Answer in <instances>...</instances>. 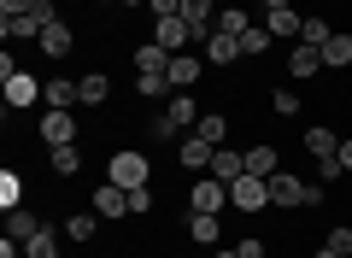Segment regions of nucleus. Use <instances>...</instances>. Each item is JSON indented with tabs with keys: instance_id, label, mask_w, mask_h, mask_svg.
<instances>
[{
	"instance_id": "3",
	"label": "nucleus",
	"mask_w": 352,
	"mask_h": 258,
	"mask_svg": "<svg viewBox=\"0 0 352 258\" xmlns=\"http://www.w3.org/2000/svg\"><path fill=\"white\" fill-rule=\"evenodd\" d=\"M188 206H194V211H212V217H217V211L229 206V182H217V176L206 171L200 182H194V200H188Z\"/></svg>"
},
{
	"instance_id": "24",
	"label": "nucleus",
	"mask_w": 352,
	"mask_h": 258,
	"mask_svg": "<svg viewBox=\"0 0 352 258\" xmlns=\"http://www.w3.org/2000/svg\"><path fill=\"white\" fill-rule=\"evenodd\" d=\"M94 229H100V211H76V217H65V235H71V241H94Z\"/></svg>"
},
{
	"instance_id": "23",
	"label": "nucleus",
	"mask_w": 352,
	"mask_h": 258,
	"mask_svg": "<svg viewBox=\"0 0 352 258\" xmlns=\"http://www.w3.org/2000/svg\"><path fill=\"white\" fill-rule=\"evenodd\" d=\"M188 235H194L200 246H217V235H223V229H217L212 211H194V217H188Z\"/></svg>"
},
{
	"instance_id": "48",
	"label": "nucleus",
	"mask_w": 352,
	"mask_h": 258,
	"mask_svg": "<svg viewBox=\"0 0 352 258\" xmlns=\"http://www.w3.org/2000/svg\"><path fill=\"white\" fill-rule=\"evenodd\" d=\"M346 258H352V252H346Z\"/></svg>"
},
{
	"instance_id": "44",
	"label": "nucleus",
	"mask_w": 352,
	"mask_h": 258,
	"mask_svg": "<svg viewBox=\"0 0 352 258\" xmlns=\"http://www.w3.org/2000/svg\"><path fill=\"white\" fill-rule=\"evenodd\" d=\"M276 6H294V0H264V12H276Z\"/></svg>"
},
{
	"instance_id": "6",
	"label": "nucleus",
	"mask_w": 352,
	"mask_h": 258,
	"mask_svg": "<svg viewBox=\"0 0 352 258\" xmlns=\"http://www.w3.org/2000/svg\"><path fill=\"white\" fill-rule=\"evenodd\" d=\"M182 18H188L194 41H200V36H212V30H217V0H182Z\"/></svg>"
},
{
	"instance_id": "36",
	"label": "nucleus",
	"mask_w": 352,
	"mask_h": 258,
	"mask_svg": "<svg viewBox=\"0 0 352 258\" xmlns=\"http://www.w3.org/2000/svg\"><path fill=\"white\" fill-rule=\"evenodd\" d=\"M270 106H276L282 118H294V111H300V94H294V88H276V100H270Z\"/></svg>"
},
{
	"instance_id": "15",
	"label": "nucleus",
	"mask_w": 352,
	"mask_h": 258,
	"mask_svg": "<svg viewBox=\"0 0 352 258\" xmlns=\"http://www.w3.org/2000/svg\"><path fill=\"white\" fill-rule=\"evenodd\" d=\"M41 229H47V223H41L36 211H24V206H18V211H6V235H12V241H36Z\"/></svg>"
},
{
	"instance_id": "22",
	"label": "nucleus",
	"mask_w": 352,
	"mask_h": 258,
	"mask_svg": "<svg viewBox=\"0 0 352 258\" xmlns=\"http://www.w3.org/2000/svg\"><path fill=\"white\" fill-rule=\"evenodd\" d=\"M41 30H47V24H41L36 12H24V18H6V36H12V41H41Z\"/></svg>"
},
{
	"instance_id": "4",
	"label": "nucleus",
	"mask_w": 352,
	"mask_h": 258,
	"mask_svg": "<svg viewBox=\"0 0 352 258\" xmlns=\"http://www.w3.org/2000/svg\"><path fill=\"white\" fill-rule=\"evenodd\" d=\"M153 41H159L164 53H182L194 41V30H188V18H159V24H153Z\"/></svg>"
},
{
	"instance_id": "20",
	"label": "nucleus",
	"mask_w": 352,
	"mask_h": 258,
	"mask_svg": "<svg viewBox=\"0 0 352 258\" xmlns=\"http://www.w3.org/2000/svg\"><path fill=\"white\" fill-rule=\"evenodd\" d=\"M164 118H170V123H176V129H188V123H194V118H200V106H194V100H188V94H170V100H164Z\"/></svg>"
},
{
	"instance_id": "42",
	"label": "nucleus",
	"mask_w": 352,
	"mask_h": 258,
	"mask_svg": "<svg viewBox=\"0 0 352 258\" xmlns=\"http://www.w3.org/2000/svg\"><path fill=\"white\" fill-rule=\"evenodd\" d=\"M0 258H24V241H12V235H6V241H0Z\"/></svg>"
},
{
	"instance_id": "35",
	"label": "nucleus",
	"mask_w": 352,
	"mask_h": 258,
	"mask_svg": "<svg viewBox=\"0 0 352 258\" xmlns=\"http://www.w3.org/2000/svg\"><path fill=\"white\" fill-rule=\"evenodd\" d=\"M317 182H323V188L340 182V159H335V153H329V159H317Z\"/></svg>"
},
{
	"instance_id": "38",
	"label": "nucleus",
	"mask_w": 352,
	"mask_h": 258,
	"mask_svg": "<svg viewBox=\"0 0 352 258\" xmlns=\"http://www.w3.org/2000/svg\"><path fill=\"white\" fill-rule=\"evenodd\" d=\"M153 18H182V0H147Z\"/></svg>"
},
{
	"instance_id": "17",
	"label": "nucleus",
	"mask_w": 352,
	"mask_h": 258,
	"mask_svg": "<svg viewBox=\"0 0 352 258\" xmlns=\"http://www.w3.org/2000/svg\"><path fill=\"white\" fill-rule=\"evenodd\" d=\"M212 176H217V182H235V176H247V153H229V147H217Z\"/></svg>"
},
{
	"instance_id": "26",
	"label": "nucleus",
	"mask_w": 352,
	"mask_h": 258,
	"mask_svg": "<svg viewBox=\"0 0 352 258\" xmlns=\"http://www.w3.org/2000/svg\"><path fill=\"white\" fill-rule=\"evenodd\" d=\"M335 147H340L335 129H305V153H311V159H329Z\"/></svg>"
},
{
	"instance_id": "8",
	"label": "nucleus",
	"mask_w": 352,
	"mask_h": 258,
	"mask_svg": "<svg viewBox=\"0 0 352 258\" xmlns=\"http://www.w3.org/2000/svg\"><path fill=\"white\" fill-rule=\"evenodd\" d=\"M170 59H176V53H164L159 41H141V47H135V71L141 76H170Z\"/></svg>"
},
{
	"instance_id": "37",
	"label": "nucleus",
	"mask_w": 352,
	"mask_h": 258,
	"mask_svg": "<svg viewBox=\"0 0 352 258\" xmlns=\"http://www.w3.org/2000/svg\"><path fill=\"white\" fill-rule=\"evenodd\" d=\"M323 246H329V252H335V258H346V252H352V229H335V235H329Z\"/></svg>"
},
{
	"instance_id": "28",
	"label": "nucleus",
	"mask_w": 352,
	"mask_h": 258,
	"mask_svg": "<svg viewBox=\"0 0 352 258\" xmlns=\"http://www.w3.org/2000/svg\"><path fill=\"white\" fill-rule=\"evenodd\" d=\"M323 65H335V71H340V65H352V36H329L323 41Z\"/></svg>"
},
{
	"instance_id": "9",
	"label": "nucleus",
	"mask_w": 352,
	"mask_h": 258,
	"mask_svg": "<svg viewBox=\"0 0 352 258\" xmlns=\"http://www.w3.org/2000/svg\"><path fill=\"white\" fill-rule=\"evenodd\" d=\"M176 159H182V171H212L217 147H212V141H200V136H188L182 147H176Z\"/></svg>"
},
{
	"instance_id": "21",
	"label": "nucleus",
	"mask_w": 352,
	"mask_h": 258,
	"mask_svg": "<svg viewBox=\"0 0 352 258\" xmlns=\"http://www.w3.org/2000/svg\"><path fill=\"white\" fill-rule=\"evenodd\" d=\"M76 88H82V106H106V94H112V83H106L100 71H88V76H76Z\"/></svg>"
},
{
	"instance_id": "32",
	"label": "nucleus",
	"mask_w": 352,
	"mask_h": 258,
	"mask_svg": "<svg viewBox=\"0 0 352 258\" xmlns=\"http://www.w3.org/2000/svg\"><path fill=\"white\" fill-rule=\"evenodd\" d=\"M135 88H141V100H170V94H176V88H170V76H141Z\"/></svg>"
},
{
	"instance_id": "41",
	"label": "nucleus",
	"mask_w": 352,
	"mask_h": 258,
	"mask_svg": "<svg viewBox=\"0 0 352 258\" xmlns=\"http://www.w3.org/2000/svg\"><path fill=\"white\" fill-rule=\"evenodd\" d=\"M235 252H241V258H264V241H252V235H247V241H241Z\"/></svg>"
},
{
	"instance_id": "18",
	"label": "nucleus",
	"mask_w": 352,
	"mask_h": 258,
	"mask_svg": "<svg viewBox=\"0 0 352 258\" xmlns=\"http://www.w3.org/2000/svg\"><path fill=\"white\" fill-rule=\"evenodd\" d=\"M276 171H282L276 147H247V176H276Z\"/></svg>"
},
{
	"instance_id": "1",
	"label": "nucleus",
	"mask_w": 352,
	"mask_h": 258,
	"mask_svg": "<svg viewBox=\"0 0 352 258\" xmlns=\"http://www.w3.org/2000/svg\"><path fill=\"white\" fill-rule=\"evenodd\" d=\"M147 176H153V164H147V153H135V147H124V153H112L106 159V182H118V188H147Z\"/></svg>"
},
{
	"instance_id": "33",
	"label": "nucleus",
	"mask_w": 352,
	"mask_h": 258,
	"mask_svg": "<svg viewBox=\"0 0 352 258\" xmlns=\"http://www.w3.org/2000/svg\"><path fill=\"white\" fill-rule=\"evenodd\" d=\"M18 200H24V182H18L12 171H6V176H0V206H6V211H18Z\"/></svg>"
},
{
	"instance_id": "39",
	"label": "nucleus",
	"mask_w": 352,
	"mask_h": 258,
	"mask_svg": "<svg viewBox=\"0 0 352 258\" xmlns=\"http://www.w3.org/2000/svg\"><path fill=\"white\" fill-rule=\"evenodd\" d=\"M141 211H153V194H147V188H135V194H129V217H141Z\"/></svg>"
},
{
	"instance_id": "14",
	"label": "nucleus",
	"mask_w": 352,
	"mask_h": 258,
	"mask_svg": "<svg viewBox=\"0 0 352 258\" xmlns=\"http://www.w3.org/2000/svg\"><path fill=\"white\" fill-rule=\"evenodd\" d=\"M323 71V47H305V41H294L288 53V76H317Z\"/></svg>"
},
{
	"instance_id": "13",
	"label": "nucleus",
	"mask_w": 352,
	"mask_h": 258,
	"mask_svg": "<svg viewBox=\"0 0 352 258\" xmlns=\"http://www.w3.org/2000/svg\"><path fill=\"white\" fill-rule=\"evenodd\" d=\"M71 47H76V36L65 30V18H53V24L41 30V53H47V59H65Z\"/></svg>"
},
{
	"instance_id": "16",
	"label": "nucleus",
	"mask_w": 352,
	"mask_h": 258,
	"mask_svg": "<svg viewBox=\"0 0 352 258\" xmlns=\"http://www.w3.org/2000/svg\"><path fill=\"white\" fill-rule=\"evenodd\" d=\"M264 30H270V36H294V41H300L305 18H294V6H276V12H264Z\"/></svg>"
},
{
	"instance_id": "31",
	"label": "nucleus",
	"mask_w": 352,
	"mask_h": 258,
	"mask_svg": "<svg viewBox=\"0 0 352 258\" xmlns=\"http://www.w3.org/2000/svg\"><path fill=\"white\" fill-rule=\"evenodd\" d=\"M329 36H335V30H329V18H305V30H300V41H305V47H323Z\"/></svg>"
},
{
	"instance_id": "27",
	"label": "nucleus",
	"mask_w": 352,
	"mask_h": 258,
	"mask_svg": "<svg viewBox=\"0 0 352 258\" xmlns=\"http://www.w3.org/2000/svg\"><path fill=\"white\" fill-rule=\"evenodd\" d=\"M76 171H82V153H76V141L53 147V176H76Z\"/></svg>"
},
{
	"instance_id": "46",
	"label": "nucleus",
	"mask_w": 352,
	"mask_h": 258,
	"mask_svg": "<svg viewBox=\"0 0 352 258\" xmlns=\"http://www.w3.org/2000/svg\"><path fill=\"white\" fill-rule=\"evenodd\" d=\"M217 6H223V0H217Z\"/></svg>"
},
{
	"instance_id": "29",
	"label": "nucleus",
	"mask_w": 352,
	"mask_h": 258,
	"mask_svg": "<svg viewBox=\"0 0 352 258\" xmlns=\"http://www.w3.org/2000/svg\"><path fill=\"white\" fill-rule=\"evenodd\" d=\"M24 258H59V235H53V229H41L36 241H24Z\"/></svg>"
},
{
	"instance_id": "11",
	"label": "nucleus",
	"mask_w": 352,
	"mask_h": 258,
	"mask_svg": "<svg viewBox=\"0 0 352 258\" xmlns=\"http://www.w3.org/2000/svg\"><path fill=\"white\" fill-rule=\"evenodd\" d=\"M235 59H241V36L212 30V36H206V65H235Z\"/></svg>"
},
{
	"instance_id": "10",
	"label": "nucleus",
	"mask_w": 352,
	"mask_h": 258,
	"mask_svg": "<svg viewBox=\"0 0 352 258\" xmlns=\"http://www.w3.org/2000/svg\"><path fill=\"white\" fill-rule=\"evenodd\" d=\"M41 141H47V147L76 141V118H71V111H47V118H41Z\"/></svg>"
},
{
	"instance_id": "47",
	"label": "nucleus",
	"mask_w": 352,
	"mask_h": 258,
	"mask_svg": "<svg viewBox=\"0 0 352 258\" xmlns=\"http://www.w3.org/2000/svg\"><path fill=\"white\" fill-rule=\"evenodd\" d=\"M100 6H106V0H100Z\"/></svg>"
},
{
	"instance_id": "12",
	"label": "nucleus",
	"mask_w": 352,
	"mask_h": 258,
	"mask_svg": "<svg viewBox=\"0 0 352 258\" xmlns=\"http://www.w3.org/2000/svg\"><path fill=\"white\" fill-rule=\"evenodd\" d=\"M41 100H47V111H71V106H82V88L76 83H41Z\"/></svg>"
},
{
	"instance_id": "5",
	"label": "nucleus",
	"mask_w": 352,
	"mask_h": 258,
	"mask_svg": "<svg viewBox=\"0 0 352 258\" xmlns=\"http://www.w3.org/2000/svg\"><path fill=\"white\" fill-rule=\"evenodd\" d=\"M94 211H100L106 223H112V217H129V188H118V182H100V188H94Z\"/></svg>"
},
{
	"instance_id": "43",
	"label": "nucleus",
	"mask_w": 352,
	"mask_h": 258,
	"mask_svg": "<svg viewBox=\"0 0 352 258\" xmlns=\"http://www.w3.org/2000/svg\"><path fill=\"white\" fill-rule=\"evenodd\" d=\"M335 159H340V171H352V136H346V141L335 147Z\"/></svg>"
},
{
	"instance_id": "40",
	"label": "nucleus",
	"mask_w": 352,
	"mask_h": 258,
	"mask_svg": "<svg viewBox=\"0 0 352 258\" xmlns=\"http://www.w3.org/2000/svg\"><path fill=\"white\" fill-rule=\"evenodd\" d=\"M0 12H6V18H24V12H36V0H0Z\"/></svg>"
},
{
	"instance_id": "7",
	"label": "nucleus",
	"mask_w": 352,
	"mask_h": 258,
	"mask_svg": "<svg viewBox=\"0 0 352 258\" xmlns=\"http://www.w3.org/2000/svg\"><path fill=\"white\" fill-rule=\"evenodd\" d=\"M0 83H6V106H30V100H41V83H36V76H30V71H12V76H0Z\"/></svg>"
},
{
	"instance_id": "30",
	"label": "nucleus",
	"mask_w": 352,
	"mask_h": 258,
	"mask_svg": "<svg viewBox=\"0 0 352 258\" xmlns=\"http://www.w3.org/2000/svg\"><path fill=\"white\" fill-rule=\"evenodd\" d=\"M223 136H229L223 111H206V118H200V141H212V147H223Z\"/></svg>"
},
{
	"instance_id": "34",
	"label": "nucleus",
	"mask_w": 352,
	"mask_h": 258,
	"mask_svg": "<svg viewBox=\"0 0 352 258\" xmlns=\"http://www.w3.org/2000/svg\"><path fill=\"white\" fill-rule=\"evenodd\" d=\"M264 47H270V30H264V24H252L247 36H241V53H264Z\"/></svg>"
},
{
	"instance_id": "25",
	"label": "nucleus",
	"mask_w": 352,
	"mask_h": 258,
	"mask_svg": "<svg viewBox=\"0 0 352 258\" xmlns=\"http://www.w3.org/2000/svg\"><path fill=\"white\" fill-rule=\"evenodd\" d=\"M217 30H223V36H247L252 18L241 12V6H217Z\"/></svg>"
},
{
	"instance_id": "2",
	"label": "nucleus",
	"mask_w": 352,
	"mask_h": 258,
	"mask_svg": "<svg viewBox=\"0 0 352 258\" xmlns=\"http://www.w3.org/2000/svg\"><path fill=\"white\" fill-rule=\"evenodd\" d=\"M229 206L235 211H264L270 206V182H264V176H235V182H229Z\"/></svg>"
},
{
	"instance_id": "19",
	"label": "nucleus",
	"mask_w": 352,
	"mask_h": 258,
	"mask_svg": "<svg viewBox=\"0 0 352 258\" xmlns=\"http://www.w3.org/2000/svg\"><path fill=\"white\" fill-rule=\"evenodd\" d=\"M182 83H200V59H194V53H176L170 59V88L176 94H182Z\"/></svg>"
},
{
	"instance_id": "45",
	"label": "nucleus",
	"mask_w": 352,
	"mask_h": 258,
	"mask_svg": "<svg viewBox=\"0 0 352 258\" xmlns=\"http://www.w3.org/2000/svg\"><path fill=\"white\" fill-rule=\"evenodd\" d=\"M217 258H241V252H235V246H229V252H217Z\"/></svg>"
}]
</instances>
